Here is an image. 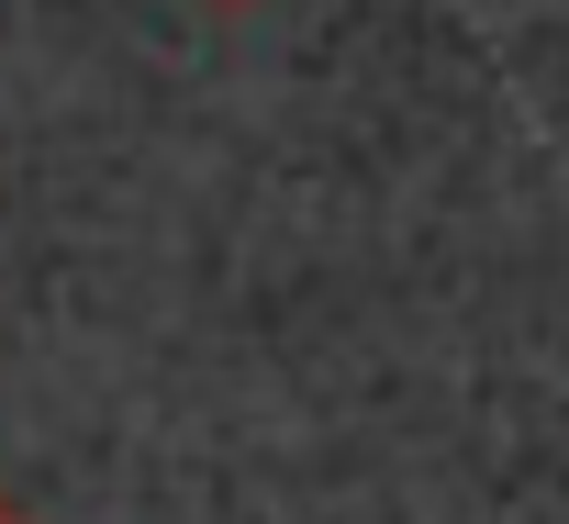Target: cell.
<instances>
[{
    "label": "cell",
    "instance_id": "obj_1",
    "mask_svg": "<svg viewBox=\"0 0 569 524\" xmlns=\"http://www.w3.org/2000/svg\"><path fill=\"white\" fill-rule=\"evenodd\" d=\"M0 524H46V513H34V502H23L12 480H0Z\"/></svg>",
    "mask_w": 569,
    "mask_h": 524
},
{
    "label": "cell",
    "instance_id": "obj_2",
    "mask_svg": "<svg viewBox=\"0 0 569 524\" xmlns=\"http://www.w3.org/2000/svg\"><path fill=\"white\" fill-rule=\"evenodd\" d=\"M201 12H257V0H201Z\"/></svg>",
    "mask_w": 569,
    "mask_h": 524
}]
</instances>
